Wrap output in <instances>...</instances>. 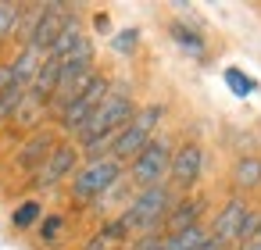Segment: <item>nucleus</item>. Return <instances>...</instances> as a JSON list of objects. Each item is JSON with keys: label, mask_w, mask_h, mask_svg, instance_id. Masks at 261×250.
<instances>
[{"label": "nucleus", "mask_w": 261, "mask_h": 250, "mask_svg": "<svg viewBox=\"0 0 261 250\" xmlns=\"http://www.w3.org/2000/svg\"><path fill=\"white\" fill-rule=\"evenodd\" d=\"M125 236H129V229L122 225V218H115V221L100 225V229L83 243V250H118V246L125 243Z\"/></svg>", "instance_id": "nucleus-15"}, {"label": "nucleus", "mask_w": 261, "mask_h": 250, "mask_svg": "<svg viewBox=\"0 0 261 250\" xmlns=\"http://www.w3.org/2000/svg\"><path fill=\"white\" fill-rule=\"evenodd\" d=\"M118 179H122V164H118L115 157H93L86 168L75 172L72 193H75V200H97V197H104Z\"/></svg>", "instance_id": "nucleus-5"}, {"label": "nucleus", "mask_w": 261, "mask_h": 250, "mask_svg": "<svg viewBox=\"0 0 261 250\" xmlns=\"http://www.w3.org/2000/svg\"><path fill=\"white\" fill-rule=\"evenodd\" d=\"M75 168H79V150H75L72 143H61V147L50 150V157H47L43 168L36 172V182H40V186H58V182L68 179Z\"/></svg>", "instance_id": "nucleus-10"}, {"label": "nucleus", "mask_w": 261, "mask_h": 250, "mask_svg": "<svg viewBox=\"0 0 261 250\" xmlns=\"http://www.w3.org/2000/svg\"><path fill=\"white\" fill-rule=\"evenodd\" d=\"M200 214H204V200H200V197H193V200H179V204L165 214V225H168V232H182V229L200 225Z\"/></svg>", "instance_id": "nucleus-14"}, {"label": "nucleus", "mask_w": 261, "mask_h": 250, "mask_svg": "<svg viewBox=\"0 0 261 250\" xmlns=\"http://www.w3.org/2000/svg\"><path fill=\"white\" fill-rule=\"evenodd\" d=\"M22 93H25V90H18V86H11L8 93H0V122H4V118H11V115L18 111V100H22Z\"/></svg>", "instance_id": "nucleus-22"}, {"label": "nucleus", "mask_w": 261, "mask_h": 250, "mask_svg": "<svg viewBox=\"0 0 261 250\" xmlns=\"http://www.w3.org/2000/svg\"><path fill=\"white\" fill-rule=\"evenodd\" d=\"M108 90H111V82H108L104 75H90V79H86V86H83V90H79L65 107H61V125L79 132V129L86 125V118L100 107V100L108 97Z\"/></svg>", "instance_id": "nucleus-6"}, {"label": "nucleus", "mask_w": 261, "mask_h": 250, "mask_svg": "<svg viewBox=\"0 0 261 250\" xmlns=\"http://www.w3.org/2000/svg\"><path fill=\"white\" fill-rule=\"evenodd\" d=\"M247 214H250V211H247V204H243L240 197H232V200L215 214V225H211V232H207V236H211L218 246H222V243H229V239H240V229H243Z\"/></svg>", "instance_id": "nucleus-11"}, {"label": "nucleus", "mask_w": 261, "mask_h": 250, "mask_svg": "<svg viewBox=\"0 0 261 250\" xmlns=\"http://www.w3.org/2000/svg\"><path fill=\"white\" fill-rule=\"evenodd\" d=\"M40 214H43V207H40L36 200H25V204L11 214V221H15V229H33V225L40 221Z\"/></svg>", "instance_id": "nucleus-21"}, {"label": "nucleus", "mask_w": 261, "mask_h": 250, "mask_svg": "<svg viewBox=\"0 0 261 250\" xmlns=\"http://www.w3.org/2000/svg\"><path fill=\"white\" fill-rule=\"evenodd\" d=\"M168 175L179 189H190L200 175H204V150L197 143H182L175 154H172V164H168Z\"/></svg>", "instance_id": "nucleus-9"}, {"label": "nucleus", "mask_w": 261, "mask_h": 250, "mask_svg": "<svg viewBox=\"0 0 261 250\" xmlns=\"http://www.w3.org/2000/svg\"><path fill=\"white\" fill-rule=\"evenodd\" d=\"M61 225H65V221H61L58 214H54V218H43V225H40V236H43V239H54Z\"/></svg>", "instance_id": "nucleus-24"}, {"label": "nucleus", "mask_w": 261, "mask_h": 250, "mask_svg": "<svg viewBox=\"0 0 261 250\" xmlns=\"http://www.w3.org/2000/svg\"><path fill=\"white\" fill-rule=\"evenodd\" d=\"M243 250H261V239H254V243H247Z\"/></svg>", "instance_id": "nucleus-26"}, {"label": "nucleus", "mask_w": 261, "mask_h": 250, "mask_svg": "<svg viewBox=\"0 0 261 250\" xmlns=\"http://www.w3.org/2000/svg\"><path fill=\"white\" fill-rule=\"evenodd\" d=\"M136 43H140V33H136V29H125V33L115 36V50H118V54H129Z\"/></svg>", "instance_id": "nucleus-23"}, {"label": "nucleus", "mask_w": 261, "mask_h": 250, "mask_svg": "<svg viewBox=\"0 0 261 250\" xmlns=\"http://www.w3.org/2000/svg\"><path fill=\"white\" fill-rule=\"evenodd\" d=\"M168 211H172V189L150 186V189H143V193L125 207L122 225H125L129 232H154V229L165 221Z\"/></svg>", "instance_id": "nucleus-3"}, {"label": "nucleus", "mask_w": 261, "mask_h": 250, "mask_svg": "<svg viewBox=\"0 0 261 250\" xmlns=\"http://www.w3.org/2000/svg\"><path fill=\"white\" fill-rule=\"evenodd\" d=\"M232 182L240 189H254L261 186V157H240L232 164Z\"/></svg>", "instance_id": "nucleus-17"}, {"label": "nucleus", "mask_w": 261, "mask_h": 250, "mask_svg": "<svg viewBox=\"0 0 261 250\" xmlns=\"http://www.w3.org/2000/svg\"><path fill=\"white\" fill-rule=\"evenodd\" d=\"M172 36H175V43H179V47H186L193 58H204V40H200V33H193L190 25L175 22V25H172Z\"/></svg>", "instance_id": "nucleus-18"}, {"label": "nucleus", "mask_w": 261, "mask_h": 250, "mask_svg": "<svg viewBox=\"0 0 261 250\" xmlns=\"http://www.w3.org/2000/svg\"><path fill=\"white\" fill-rule=\"evenodd\" d=\"M40 65H43V54H40V50H33V47H25V50L15 58V65H11L15 86H18V90H29V86H33V79H36V72H40Z\"/></svg>", "instance_id": "nucleus-16"}, {"label": "nucleus", "mask_w": 261, "mask_h": 250, "mask_svg": "<svg viewBox=\"0 0 261 250\" xmlns=\"http://www.w3.org/2000/svg\"><path fill=\"white\" fill-rule=\"evenodd\" d=\"M133 97L125 90H108V97L100 100V107L86 118V125L79 129V143L86 154H100L104 147H111V140L129 125L133 118Z\"/></svg>", "instance_id": "nucleus-1"}, {"label": "nucleus", "mask_w": 261, "mask_h": 250, "mask_svg": "<svg viewBox=\"0 0 261 250\" xmlns=\"http://www.w3.org/2000/svg\"><path fill=\"white\" fill-rule=\"evenodd\" d=\"M168 164H172V147L165 140H150L133 157V182H140L143 189H150V186L161 182V175L168 172Z\"/></svg>", "instance_id": "nucleus-7"}, {"label": "nucleus", "mask_w": 261, "mask_h": 250, "mask_svg": "<svg viewBox=\"0 0 261 250\" xmlns=\"http://www.w3.org/2000/svg\"><path fill=\"white\" fill-rule=\"evenodd\" d=\"M93 75V47H90V40H83L65 61H61V72H58V86H54V104H68L83 86H86V79Z\"/></svg>", "instance_id": "nucleus-4"}, {"label": "nucleus", "mask_w": 261, "mask_h": 250, "mask_svg": "<svg viewBox=\"0 0 261 250\" xmlns=\"http://www.w3.org/2000/svg\"><path fill=\"white\" fill-rule=\"evenodd\" d=\"M225 82H229V90H232L236 97H250V93L257 90V82H254L247 72H240V68H225Z\"/></svg>", "instance_id": "nucleus-20"}, {"label": "nucleus", "mask_w": 261, "mask_h": 250, "mask_svg": "<svg viewBox=\"0 0 261 250\" xmlns=\"http://www.w3.org/2000/svg\"><path fill=\"white\" fill-rule=\"evenodd\" d=\"M72 22V15H68V8L65 4H43V8H36V22H33V33H29V40H25V47H33V50H50L54 47V40L61 36V29Z\"/></svg>", "instance_id": "nucleus-8"}, {"label": "nucleus", "mask_w": 261, "mask_h": 250, "mask_svg": "<svg viewBox=\"0 0 261 250\" xmlns=\"http://www.w3.org/2000/svg\"><path fill=\"white\" fill-rule=\"evenodd\" d=\"M18 18H22V8L18 4H0V47H4L8 36L18 33Z\"/></svg>", "instance_id": "nucleus-19"}, {"label": "nucleus", "mask_w": 261, "mask_h": 250, "mask_svg": "<svg viewBox=\"0 0 261 250\" xmlns=\"http://www.w3.org/2000/svg\"><path fill=\"white\" fill-rule=\"evenodd\" d=\"M58 143H54V136L50 132H36L33 140H25V147L18 150V157H15V164L22 168V172H40L43 168V161L50 157V150H54Z\"/></svg>", "instance_id": "nucleus-12"}, {"label": "nucleus", "mask_w": 261, "mask_h": 250, "mask_svg": "<svg viewBox=\"0 0 261 250\" xmlns=\"http://www.w3.org/2000/svg\"><path fill=\"white\" fill-rule=\"evenodd\" d=\"M161 115H165V107H161V104H150V107L136 111V115L129 118V125L111 140V157H115L118 164H122L125 157H136V154L154 140V129H158Z\"/></svg>", "instance_id": "nucleus-2"}, {"label": "nucleus", "mask_w": 261, "mask_h": 250, "mask_svg": "<svg viewBox=\"0 0 261 250\" xmlns=\"http://www.w3.org/2000/svg\"><path fill=\"white\" fill-rule=\"evenodd\" d=\"M161 250H218V243L207 236V229L193 225V229H182V232H168L161 239Z\"/></svg>", "instance_id": "nucleus-13"}, {"label": "nucleus", "mask_w": 261, "mask_h": 250, "mask_svg": "<svg viewBox=\"0 0 261 250\" xmlns=\"http://www.w3.org/2000/svg\"><path fill=\"white\" fill-rule=\"evenodd\" d=\"M15 86V75H11V65H0V93H8Z\"/></svg>", "instance_id": "nucleus-25"}]
</instances>
